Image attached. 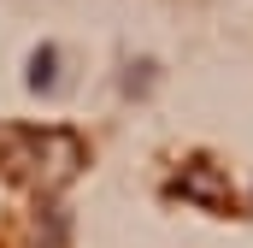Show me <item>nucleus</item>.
<instances>
[{"instance_id": "nucleus-1", "label": "nucleus", "mask_w": 253, "mask_h": 248, "mask_svg": "<svg viewBox=\"0 0 253 248\" xmlns=\"http://www.w3.org/2000/svg\"><path fill=\"white\" fill-rule=\"evenodd\" d=\"M53 65H59V48H36L30 54V89H53Z\"/></svg>"}]
</instances>
